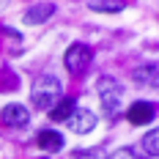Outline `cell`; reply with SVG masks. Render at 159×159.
Instances as JSON below:
<instances>
[{
  "mask_svg": "<svg viewBox=\"0 0 159 159\" xmlns=\"http://www.w3.org/2000/svg\"><path fill=\"white\" fill-rule=\"evenodd\" d=\"M61 93H63L61 80L52 77V74H41V77L33 82V88H30L33 107H36V110H52V107L61 102Z\"/></svg>",
  "mask_w": 159,
  "mask_h": 159,
  "instance_id": "cell-1",
  "label": "cell"
},
{
  "mask_svg": "<svg viewBox=\"0 0 159 159\" xmlns=\"http://www.w3.org/2000/svg\"><path fill=\"white\" fill-rule=\"evenodd\" d=\"M96 88H99V99H102V107L104 112L115 118L118 112H121V102H124V88H121V82L112 77H102L96 82Z\"/></svg>",
  "mask_w": 159,
  "mask_h": 159,
  "instance_id": "cell-2",
  "label": "cell"
},
{
  "mask_svg": "<svg viewBox=\"0 0 159 159\" xmlns=\"http://www.w3.org/2000/svg\"><path fill=\"white\" fill-rule=\"evenodd\" d=\"M91 61H93V49L88 47V44H82V41L71 44V47L66 49V55H63V63H66V69L71 74H82L91 66Z\"/></svg>",
  "mask_w": 159,
  "mask_h": 159,
  "instance_id": "cell-3",
  "label": "cell"
},
{
  "mask_svg": "<svg viewBox=\"0 0 159 159\" xmlns=\"http://www.w3.org/2000/svg\"><path fill=\"white\" fill-rule=\"evenodd\" d=\"M126 118L134 124V126L151 124V121L157 118V107H154V102H134V104L126 110Z\"/></svg>",
  "mask_w": 159,
  "mask_h": 159,
  "instance_id": "cell-4",
  "label": "cell"
},
{
  "mask_svg": "<svg viewBox=\"0 0 159 159\" xmlns=\"http://www.w3.org/2000/svg\"><path fill=\"white\" fill-rule=\"evenodd\" d=\"M0 121L6 126H25L30 121V112H28V107H22V104H8V107H3V112H0Z\"/></svg>",
  "mask_w": 159,
  "mask_h": 159,
  "instance_id": "cell-5",
  "label": "cell"
},
{
  "mask_svg": "<svg viewBox=\"0 0 159 159\" xmlns=\"http://www.w3.org/2000/svg\"><path fill=\"white\" fill-rule=\"evenodd\" d=\"M71 132H77V134H85V132H91L96 126V115L91 110H74L71 112V118L66 121Z\"/></svg>",
  "mask_w": 159,
  "mask_h": 159,
  "instance_id": "cell-6",
  "label": "cell"
},
{
  "mask_svg": "<svg viewBox=\"0 0 159 159\" xmlns=\"http://www.w3.org/2000/svg\"><path fill=\"white\" fill-rule=\"evenodd\" d=\"M52 14H55V3H39V6L25 11V22L28 25H39V22H47Z\"/></svg>",
  "mask_w": 159,
  "mask_h": 159,
  "instance_id": "cell-7",
  "label": "cell"
},
{
  "mask_svg": "<svg viewBox=\"0 0 159 159\" xmlns=\"http://www.w3.org/2000/svg\"><path fill=\"white\" fill-rule=\"evenodd\" d=\"M39 145L44 151H61L63 148V134L55 132V129H41L39 132Z\"/></svg>",
  "mask_w": 159,
  "mask_h": 159,
  "instance_id": "cell-8",
  "label": "cell"
},
{
  "mask_svg": "<svg viewBox=\"0 0 159 159\" xmlns=\"http://www.w3.org/2000/svg\"><path fill=\"white\" fill-rule=\"evenodd\" d=\"M74 110H77V102H74V99H61V102L49 110V118H52V121H69Z\"/></svg>",
  "mask_w": 159,
  "mask_h": 159,
  "instance_id": "cell-9",
  "label": "cell"
},
{
  "mask_svg": "<svg viewBox=\"0 0 159 159\" xmlns=\"http://www.w3.org/2000/svg\"><path fill=\"white\" fill-rule=\"evenodd\" d=\"M88 8L91 11H102V14H118V11L126 8V3L124 0H91Z\"/></svg>",
  "mask_w": 159,
  "mask_h": 159,
  "instance_id": "cell-10",
  "label": "cell"
},
{
  "mask_svg": "<svg viewBox=\"0 0 159 159\" xmlns=\"http://www.w3.org/2000/svg\"><path fill=\"white\" fill-rule=\"evenodd\" d=\"M134 80H137V82H151V85H154V82H157V66L151 63V66H145V69H137V71H134Z\"/></svg>",
  "mask_w": 159,
  "mask_h": 159,
  "instance_id": "cell-11",
  "label": "cell"
},
{
  "mask_svg": "<svg viewBox=\"0 0 159 159\" xmlns=\"http://www.w3.org/2000/svg\"><path fill=\"white\" fill-rule=\"evenodd\" d=\"M74 159H107V157H104L102 148H82V151L74 154Z\"/></svg>",
  "mask_w": 159,
  "mask_h": 159,
  "instance_id": "cell-12",
  "label": "cell"
},
{
  "mask_svg": "<svg viewBox=\"0 0 159 159\" xmlns=\"http://www.w3.org/2000/svg\"><path fill=\"white\" fill-rule=\"evenodd\" d=\"M143 145H145V151H148V157H157L159 134H157V132H148V134H145V140H143Z\"/></svg>",
  "mask_w": 159,
  "mask_h": 159,
  "instance_id": "cell-13",
  "label": "cell"
},
{
  "mask_svg": "<svg viewBox=\"0 0 159 159\" xmlns=\"http://www.w3.org/2000/svg\"><path fill=\"white\" fill-rule=\"evenodd\" d=\"M110 159H134V154H132V148H121V151H115Z\"/></svg>",
  "mask_w": 159,
  "mask_h": 159,
  "instance_id": "cell-14",
  "label": "cell"
}]
</instances>
